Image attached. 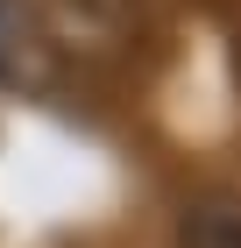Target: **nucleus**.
<instances>
[{
    "label": "nucleus",
    "mask_w": 241,
    "mask_h": 248,
    "mask_svg": "<svg viewBox=\"0 0 241 248\" xmlns=\"http://www.w3.org/2000/svg\"><path fill=\"white\" fill-rule=\"evenodd\" d=\"M177 248H241V191H199L177 220Z\"/></svg>",
    "instance_id": "f257e3e1"
},
{
    "label": "nucleus",
    "mask_w": 241,
    "mask_h": 248,
    "mask_svg": "<svg viewBox=\"0 0 241 248\" xmlns=\"http://www.w3.org/2000/svg\"><path fill=\"white\" fill-rule=\"evenodd\" d=\"M7 43H15V15H7V0H0V64H7Z\"/></svg>",
    "instance_id": "f03ea898"
}]
</instances>
